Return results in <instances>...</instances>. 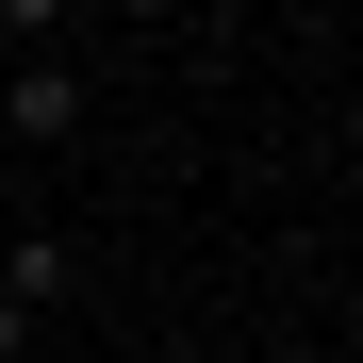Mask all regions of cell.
<instances>
[{
  "label": "cell",
  "instance_id": "1",
  "mask_svg": "<svg viewBox=\"0 0 363 363\" xmlns=\"http://www.w3.org/2000/svg\"><path fill=\"white\" fill-rule=\"evenodd\" d=\"M83 67H67V50H17V67H0V133H17V149H83Z\"/></svg>",
  "mask_w": 363,
  "mask_h": 363
},
{
  "label": "cell",
  "instance_id": "2",
  "mask_svg": "<svg viewBox=\"0 0 363 363\" xmlns=\"http://www.w3.org/2000/svg\"><path fill=\"white\" fill-rule=\"evenodd\" d=\"M0 50H67V0H0Z\"/></svg>",
  "mask_w": 363,
  "mask_h": 363
}]
</instances>
